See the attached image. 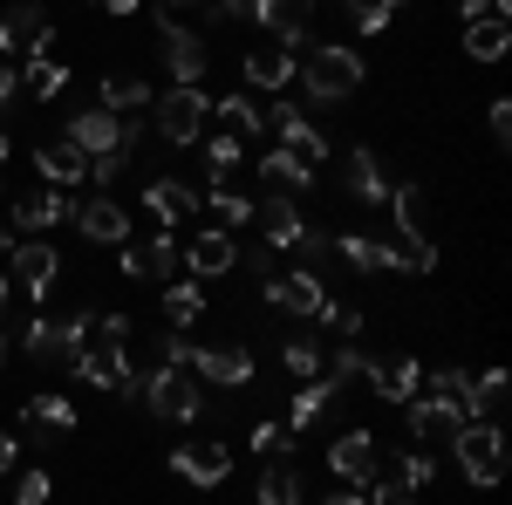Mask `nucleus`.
<instances>
[{"label": "nucleus", "mask_w": 512, "mask_h": 505, "mask_svg": "<svg viewBox=\"0 0 512 505\" xmlns=\"http://www.w3.org/2000/svg\"><path fill=\"white\" fill-rule=\"evenodd\" d=\"M301 76H308V96L315 103H349L355 89H362V55L342 48V41H315L308 62H301Z\"/></svg>", "instance_id": "1"}, {"label": "nucleus", "mask_w": 512, "mask_h": 505, "mask_svg": "<svg viewBox=\"0 0 512 505\" xmlns=\"http://www.w3.org/2000/svg\"><path fill=\"white\" fill-rule=\"evenodd\" d=\"M451 451H458V471L472 478L478 492L499 485V471H506V437H499V424H458L451 430Z\"/></svg>", "instance_id": "2"}, {"label": "nucleus", "mask_w": 512, "mask_h": 505, "mask_svg": "<svg viewBox=\"0 0 512 505\" xmlns=\"http://www.w3.org/2000/svg\"><path fill=\"white\" fill-rule=\"evenodd\" d=\"M151 123H158V137L171 151H192L198 137H205V123H212V96L205 89H171V96H158Z\"/></svg>", "instance_id": "3"}, {"label": "nucleus", "mask_w": 512, "mask_h": 505, "mask_svg": "<svg viewBox=\"0 0 512 505\" xmlns=\"http://www.w3.org/2000/svg\"><path fill=\"white\" fill-rule=\"evenodd\" d=\"M89 321H96V314H69V321H28V328H21V349L35 355V362H55V369H69V362H76L82 349H89Z\"/></svg>", "instance_id": "4"}, {"label": "nucleus", "mask_w": 512, "mask_h": 505, "mask_svg": "<svg viewBox=\"0 0 512 505\" xmlns=\"http://www.w3.org/2000/svg\"><path fill=\"white\" fill-rule=\"evenodd\" d=\"M144 403H151V417H164V424H198L205 417V396H198L192 369H151L144 376Z\"/></svg>", "instance_id": "5"}, {"label": "nucleus", "mask_w": 512, "mask_h": 505, "mask_svg": "<svg viewBox=\"0 0 512 505\" xmlns=\"http://www.w3.org/2000/svg\"><path fill=\"white\" fill-rule=\"evenodd\" d=\"M0 55H55V14L41 0L0 7Z\"/></svg>", "instance_id": "6"}, {"label": "nucleus", "mask_w": 512, "mask_h": 505, "mask_svg": "<svg viewBox=\"0 0 512 505\" xmlns=\"http://www.w3.org/2000/svg\"><path fill=\"white\" fill-rule=\"evenodd\" d=\"M158 48H164V69H171L178 89H198V82H205V62H212V55H205V35L185 28L178 14H164V7H158Z\"/></svg>", "instance_id": "7"}, {"label": "nucleus", "mask_w": 512, "mask_h": 505, "mask_svg": "<svg viewBox=\"0 0 512 505\" xmlns=\"http://www.w3.org/2000/svg\"><path fill=\"white\" fill-rule=\"evenodd\" d=\"M260 294H267V308L280 314H308V321H321V308H328V287H321V273H267L260 280Z\"/></svg>", "instance_id": "8"}, {"label": "nucleus", "mask_w": 512, "mask_h": 505, "mask_svg": "<svg viewBox=\"0 0 512 505\" xmlns=\"http://www.w3.org/2000/svg\"><path fill=\"white\" fill-rule=\"evenodd\" d=\"M376 465H383V451H376V437H369V430H342V437L328 444V471H335L342 485H362V492H369V485L383 478Z\"/></svg>", "instance_id": "9"}, {"label": "nucleus", "mask_w": 512, "mask_h": 505, "mask_svg": "<svg viewBox=\"0 0 512 505\" xmlns=\"http://www.w3.org/2000/svg\"><path fill=\"white\" fill-rule=\"evenodd\" d=\"M178 267L192 273V280H219V273H233V267H239L233 233H219V226H198L192 246H178Z\"/></svg>", "instance_id": "10"}, {"label": "nucleus", "mask_w": 512, "mask_h": 505, "mask_svg": "<svg viewBox=\"0 0 512 505\" xmlns=\"http://www.w3.org/2000/svg\"><path fill=\"white\" fill-rule=\"evenodd\" d=\"M7 267H14L7 280H14V287H21L28 301H41V294L55 287V273H62V253H55L48 239H21V246L7 253Z\"/></svg>", "instance_id": "11"}, {"label": "nucleus", "mask_w": 512, "mask_h": 505, "mask_svg": "<svg viewBox=\"0 0 512 505\" xmlns=\"http://www.w3.org/2000/svg\"><path fill=\"white\" fill-rule=\"evenodd\" d=\"M308 14H315V0H253V21H260V28L274 35V48H287V55H301Z\"/></svg>", "instance_id": "12"}, {"label": "nucleus", "mask_w": 512, "mask_h": 505, "mask_svg": "<svg viewBox=\"0 0 512 505\" xmlns=\"http://www.w3.org/2000/svg\"><path fill=\"white\" fill-rule=\"evenodd\" d=\"M62 219H76V198L62 192V185H41V192L14 198V233H48V226H62Z\"/></svg>", "instance_id": "13"}, {"label": "nucleus", "mask_w": 512, "mask_h": 505, "mask_svg": "<svg viewBox=\"0 0 512 505\" xmlns=\"http://www.w3.org/2000/svg\"><path fill=\"white\" fill-rule=\"evenodd\" d=\"M171 471L198 485V492H212V485H226V471H233V451L226 444H178L171 451Z\"/></svg>", "instance_id": "14"}, {"label": "nucleus", "mask_w": 512, "mask_h": 505, "mask_svg": "<svg viewBox=\"0 0 512 505\" xmlns=\"http://www.w3.org/2000/svg\"><path fill=\"white\" fill-rule=\"evenodd\" d=\"M62 137H69V144H76L82 157L123 151V117H110V110H103V103H96V110H76V117H69V130H62Z\"/></svg>", "instance_id": "15"}, {"label": "nucleus", "mask_w": 512, "mask_h": 505, "mask_svg": "<svg viewBox=\"0 0 512 505\" xmlns=\"http://www.w3.org/2000/svg\"><path fill=\"white\" fill-rule=\"evenodd\" d=\"M144 205L158 212L164 226H185V219H198V212H205V192H198V185H185V178H151V185H144Z\"/></svg>", "instance_id": "16"}, {"label": "nucleus", "mask_w": 512, "mask_h": 505, "mask_svg": "<svg viewBox=\"0 0 512 505\" xmlns=\"http://www.w3.org/2000/svg\"><path fill=\"white\" fill-rule=\"evenodd\" d=\"M192 376L198 383H219V389H246L253 383V355L246 349H192Z\"/></svg>", "instance_id": "17"}, {"label": "nucleus", "mask_w": 512, "mask_h": 505, "mask_svg": "<svg viewBox=\"0 0 512 505\" xmlns=\"http://www.w3.org/2000/svg\"><path fill=\"white\" fill-rule=\"evenodd\" d=\"M335 253H342L355 273H403V239L390 246V239H369V233H342Z\"/></svg>", "instance_id": "18"}, {"label": "nucleus", "mask_w": 512, "mask_h": 505, "mask_svg": "<svg viewBox=\"0 0 512 505\" xmlns=\"http://www.w3.org/2000/svg\"><path fill=\"white\" fill-rule=\"evenodd\" d=\"M260 185H267V198H308L315 164H301L294 151H267L260 157Z\"/></svg>", "instance_id": "19"}, {"label": "nucleus", "mask_w": 512, "mask_h": 505, "mask_svg": "<svg viewBox=\"0 0 512 505\" xmlns=\"http://www.w3.org/2000/svg\"><path fill=\"white\" fill-rule=\"evenodd\" d=\"M362 376L376 383L383 403H403V396H417V383H424V362H417V355H383V362H369Z\"/></svg>", "instance_id": "20"}, {"label": "nucleus", "mask_w": 512, "mask_h": 505, "mask_svg": "<svg viewBox=\"0 0 512 505\" xmlns=\"http://www.w3.org/2000/svg\"><path fill=\"white\" fill-rule=\"evenodd\" d=\"M35 171L48 178V185H62V192H69L76 178H89V157H82L69 137H48V144H35Z\"/></svg>", "instance_id": "21"}, {"label": "nucleus", "mask_w": 512, "mask_h": 505, "mask_svg": "<svg viewBox=\"0 0 512 505\" xmlns=\"http://www.w3.org/2000/svg\"><path fill=\"white\" fill-rule=\"evenodd\" d=\"M76 226H82V239L123 246V239H130V212H123L117 198H89V205H76Z\"/></svg>", "instance_id": "22"}, {"label": "nucleus", "mask_w": 512, "mask_h": 505, "mask_svg": "<svg viewBox=\"0 0 512 505\" xmlns=\"http://www.w3.org/2000/svg\"><path fill=\"white\" fill-rule=\"evenodd\" d=\"M335 396H342V383H335V376H308V383L294 389V403H287V430L321 424V417L335 410Z\"/></svg>", "instance_id": "23"}, {"label": "nucleus", "mask_w": 512, "mask_h": 505, "mask_svg": "<svg viewBox=\"0 0 512 505\" xmlns=\"http://www.w3.org/2000/svg\"><path fill=\"white\" fill-rule=\"evenodd\" d=\"M239 76L253 82V89H287V82L301 76V62H294L287 48H246V62H239Z\"/></svg>", "instance_id": "24"}, {"label": "nucleus", "mask_w": 512, "mask_h": 505, "mask_svg": "<svg viewBox=\"0 0 512 505\" xmlns=\"http://www.w3.org/2000/svg\"><path fill=\"white\" fill-rule=\"evenodd\" d=\"M260 233H267V246H287V253H294V239L308 233V219H301V205H294V198H260Z\"/></svg>", "instance_id": "25"}, {"label": "nucleus", "mask_w": 512, "mask_h": 505, "mask_svg": "<svg viewBox=\"0 0 512 505\" xmlns=\"http://www.w3.org/2000/svg\"><path fill=\"white\" fill-rule=\"evenodd\" d=\"M342 178H349V198H355V205H383V198H390L383 164H376V151H362V144L349 151V171H342Z\"/></svg>", "instance_id": "26"}, {"label": "nucleus", "mask_w": 512, "mask_h": 505, "mask_svg": "<svg viewBox=\"0 0 512 505\" xmlns=\"http://www.w3.org/2000/svg\"><path fill=\"white\" fill-rule=\"evenodd\" d=\"M403 424L417 430V437H451L465 417H458L451 403H437V396H403Z\"/></svg>", "instance_id": "27"}, {"label": "nucleus", "mask_w": 512, "mask_h": 505, "mask_svg": "<svg viewBox=\"0 0 512 505\" xmlns=\"http://www.w3.org/2000/svg\"><path fill=\"white\" fill-rule=\"evenodd\" d=\"M506 41H512L506 14H478V21H465V55H472V62H499Z\"/></svg>", "instance_id": "28"}, {"label": "nucleus", "mask_w": 512, "mask_h": 505, "mask_svg": "<svg viewBox=\"0 0 512 505\" xmlns=\"http://www.w3.org/2000/svg\"><path fill=\"white\" fill-rule=\"evenodd\" d=\"M260 505H301V471H294V458H267V471H260Z\"/></svg>", "instance_id": "29"}, {"label": "nucleus", "mask_w": 512, "mask_h": 505, "mask_svg": "<svg viewBox=\"0 0 512 505\" xmlns=\"http://www.w3.org/2000/svg\"><path fill=\"white\" fill-rule=\"evenodd\" d=\"M205 212H212V226H219V233H233V226L253 219V198L233 192V185H205Z\"/></svg>", "instance_id": "30"}, {"label": "nucleus", "mask_w": 512, "mask_h": 505, "mask_svg": "<svg viewBox=\"0 0 512 505\" xmlns=\"http://www.w3.org/2000/svg\"><path fill=\"white\" fill-rule=\"evenodd\" d=\"M21 89H35V103L62 96V89H69V62H55V55H28V69H21Z\"/></svg>", "instance_id": "31"}, {"label": "nucleus", "mask_w": 512, "mask_h": 505, "mask_svg": "<svg viewBox=\"0 0 512 505\" xmlns=\"http://www.w3.org/2000/svg\"><path fill=\"white\" fill-rule=\"evenodd\" d=\"M506 417V369H485L472 383V424H499Z\"/></svg>", "instance_id": "32"}, {"label": "nucleus", "mask_w": 512, "mask_h": 505, "mask_svg": "<svg viewBox=\"0 0 512 505\" xmlns=\"http://www.w3.org/2000/svg\"><path fill=\"white\" fill-rule=\"evenodd\" d=\"M21 417H28L35 430H62V437H69V430H76V403L41 389V396H28V410H21Z\"/></svg>", "instance_id": "33"}, {"label": "nucleus", "mask_w": 512, "mask_h": 505, "mask_svg": "<svg viewBox=\"0 0 512 505\" xmlns=\"http://www.w3.org/2000/svg\"><path fill=\"white\" fill-rule=\"evenodd\" d=\"M198 144H205V171H212V185H226V171L246 157V137H233V130H212V137H198Z\"/></svg>", "instance_id": "34"}, {"label": "nucleus", "mask_w": 512, "mask_h": 505, "mask_svg": "<svg viewBox=\"0 0 512 505\" xmlns=\"http://www.w3.org/2000/svg\"><path fill=\"white\" fill-rule=\"evenodd\" d=\"M144 103H151L144 76H110V82H103V110H110V117H137Z\"/></svg>", "instance_id": "35"}, {"label": "nucleus", "mask_w": 512, "mask_h": 505, "mask_svg": "<svg viewBox=\"0 0 512 505\" xmlns=\"http://www.w3.org/2000/svg\"><path fill=\"white\" fill-rule=\"evenodd\" d=\"M198 314H205V294H198V280H171V287H164V321H171V328H192Z\"/></svg>", "instance_id": "36"}, {"label": "nucleus", "mask_w": 512, "mask_h": 505, "mask_svg": "<svg viewBox=\"0 0 512 505\" xmlns=\"http://www.w3.org/2000/svg\"><path fill=\"white\" fill-rule=\"evenodd\" d=\"M383 205H396L403 239H424V185H390V198H383Z\"/></svg>", "instance_id": "37"}, {"label": "nucleus", "mask_w": 512, "mask_h": 505, "mask_svg": "<svg viewBox=\"0 0 512 505\" xmlns=\"http://www.w3.org/2000/svg\"><path fill=\"white\" fill-rule=\"evenodd\" d=\"M137 260H144V280H164V287H171V280H178V239L158 233L151 246H137Z\"/></svg>", "instance_id": "38"}, {"label": "nucleus", "mask_w": 512, "mask_h": 505, "mask_svg": "<svg viewBox=\"0 0 512 505\" xmlns=\"http://www.w3.org/2000/svg\"><path fill=\"white\" fill-rule=\"evenodd\" d=\"M219 130L253 137V130H260V103H253V96H226V103H219Z\"/></svg>", "instance_id": "39"}, {"label": "nucleus", "mask_w": 512, "mask_h": 505, "mask_svg": "<svg viewBox=\"0 0 512 505\" xmlns=\"http://www.w3.org/2000/svg\"><path fill=\"white\" fill-rule=\"evenodd\" d=\"M253 458H294L287 424H253Z\"/></svg>", "instance_id": "40"}, {"label": "nucleus", "mask_w": 512, "mask_h": 505, "mask_svg": "<svg viewBox=\"0 0 512 505\" xmlns=\"http://www.w3.org/2000/svg\"><path fill=\"white\" fill-rule=\"evenodd\" d=\"M342 7H349L355 35H383V28H390V7H383V0H342Z\"/></svg>", "instance_id": "41"}, {"label": "nucleus", "mask_w": 512, "mask_h": 505, "mask_svg": "<svg viewBox=\"0 0 512 505\" xmlns=\"http://www.w3.org/2000/svg\"><path fill=\"white\" fill-rule=\"evenodd\" d=\"M431 478H437V465L424 458V451H403V458H396V485H410V492H424Z\"/></svg>", "instance_id": "42"}, {"label": "nucleus", "mask_w": 512, "mask_h": 505, "mask_svg": "<svg viewBox=\"0 0 512 505\" xmlns=\"http://www.w3.org/2000/svg\"><path fill=\"white\" fill-rule=\"evenodd\" d=\"M280 362H287V376H301V383H308V376H321V349H315V342H287V349H280Z\"/></svg>", "instance_id": "43"}, {"label": "nucleus", "mask_w": 512, "mask_h": 505, "mask_svg": "<svg viewBox=\"0 0 512 505\" xmlns=\"http://www.w3.org/2000/svg\"><path fill=\"white\" fill-rule=\"evenodd\" d=\"M123 171H130V151H103V157H89V178H96V192H110Z\"/></svg>", "instance_id": "44"}, {"label": "nucleus", "mask_w": 512, "mask_h": 505, "mask_svg": "<svg viewBox=\"0 0 512 505\" xmlns=\"http://www.w3.org/2000/svg\"><path fill=\"white\" fill-rule=\"evenodd\" d=\"M294 253H301V267L315 273V267H321V260H335V239H328V233H315V226H308V233L294 239Z\"/></svg>", "instance_id": "45"}, {"label": "nucleus", "mask_w": 512, "mask_h": 505, "mask_svg": "<svg viewBox=\"0 0 512 505\" xmlns=\"http://www.w3.org/2000/svg\"><path fill=\"white\" fill-rule=\"evenodd\" d=\"M48 492H55L48 471H21V478H14V505H48Z\"/></svg>", "instance_id": "46"}, {"label": "nucleus", "mask_w": 512, "mask_h": 505, "mask_svg": "<svg viewBox=\"0 0 512 505\" xmlns=\"http://www.w3.org/2000/svg\"><path fill=\"white\" fill-rule=\"evenodd\" d=\"M321 321H328L342 342H355V335H362V308H349V301H328V308H321Z\"/></svg>", "instance_id": "47"}, {"label": "nucleus", "mask_w": 512, "mask_h": 505, "mask_svg": "<svg viewBox=\"0 0 512 505\" xmlns=\"http://www.w3.org/2000/svg\"><path fill=\"white\" fill-rule=\"evenodd\" d=\"M403 273H437V246L431 239H403Z\"/></svg>", "instance_id": "48"}, {"label": "nucleus", "mask_w": 512, "mask_h": 505, "mask_svg": "<svg viewBox=\"0 0 512 505\" xmlns=\"http://www.w3.org/2000/svg\"><path fill=\"white\" fill-rule=\"evenodd\" d=\"M485 130H492V144H512V103H506V96L492 103V117H485Z\"/></svg>", "instance_id": "49"}, {"label": "nucleus", "mask_w": 512, "mask_h": 505, "mask_svg": "<svg viewBox=\"0 0 512 505\" xmlns=\"http://www.w3.org/2000/svg\"><path fill=\"white\" fill-rule=\"evenodd\" d=\"M362 499H369V505H417V492L390 478V485H376V492H362Z\"/></svg>", "instance_id": "50"}, {"label": "nucleus", "mask_w": 512, "mask_h": 505, "mask_svg": "<svg viewBox=\"0 0 512 505\" xmlns=\"http://www.w3.org/2000/svg\"><path fill=\"white\" fill-rule=\"evenodd\" d=\"M14 96H21V69H14V62H7V55H0V110H7V103H14Z\"/></svg>", "instance_id": "51"}, {"label": "nucleus", "mask_w": 512, "mask_h": 505, "mask_svg": "<svg viewBox=\"0 0 512 505\" xmlns=\"http://www.w3.org/2000/svg\"><path fill=\"white\" fill-rule=\"evenodd\" d=\"M14 458H21V437H14V430H0V471H14Z\"/></svg>", "instance_id": "52"}, {"label": "nucleus", "mask_w": 512, "mask_h": 505, "mask_svg": "<svg viewBox=\"0 0 512 505\" xmlns=\"http://www.w3.org/2000/svg\"><path fill=\"white\" fill-rule=\"evenodd\" d=\"M14 246H21V233H14V226H7V219H0V260H7V253H14Z\"/></svg>", "instance_id": "53"}, {"label": "nucleus", "mask_w": 512, "mask_h": 505, "mask_svg": "<svg viewBox=\"0 0 512 505\" xmlns=\"http://www.w3.org/2000/svg\"><path fill=\"white\" fill-rule=\"evenodd\" d=\"M96 7H110V14H137L144 0H96Z\"/></svg>", "instance_id": "54"}, {"label": "nucleus", "mask_w": 512, "mask_h": 505, "mask_svg": "<svg viewBox=\"0 0 512 505\" xmlns=\"http://www.w3.org/2000/svg\"><path fill=\"white\" fill-rule=\"evenodd\" d=\"M315 505H369L362 492H335V499H315Z\"/></svg>", "instance_id": "55"}, {"label": "nucleus", "mask_w": 512, "mask_h": 505, "mask_svg": "<svg viewBox=\"0 0 512 505\" xmlns=\"http://www.w3.org/2000/svg\"><path fill=\"white\" fill-rule=\"evenodd\" d=\"M192 7H198V0H164V14H178V21H185Z\"/></svg>", "instance_id": "56"}, {"label": "nucleus", "mask_w": 512, "mask_h": 505, "mask_svg": "<svg viewBox=\"0 0 512 505\" xmlns=\"http://www.w3.org/2000/svg\"><path fill=\"white\" fill-rule=\"evenodd\" d=\"M7 301H14V280H7V273H0V314H7Z\"/></svg>", "instance_id": "57"}, {"label": "nucleus", "mask_w": 512, "mask_h": 505, "mask_svg": "<svg viewBox=\"0 0 512 505\" xmlns=\"http://www.w3.org/2000/svg\"><path fill=\"white\" fill-rule=\"evenodd\" d=\"M7 151H14V144H7V130H0V164H7Z\"/></svg>", "instance_id": "58"}, {"label": "nucleus", "mask_w": 512, "mask_h": 505, "mask_svg": "<svg viewBox=\"0 0 512 505\" xmlns=\"http://www.w3.org/2000/svg\"><path fill=\"white\" fill-rule=\"evenodd\" d=\"M0 362H7V335H0Z\"/></svg>", "instance_id": "59"}]
</instances>
